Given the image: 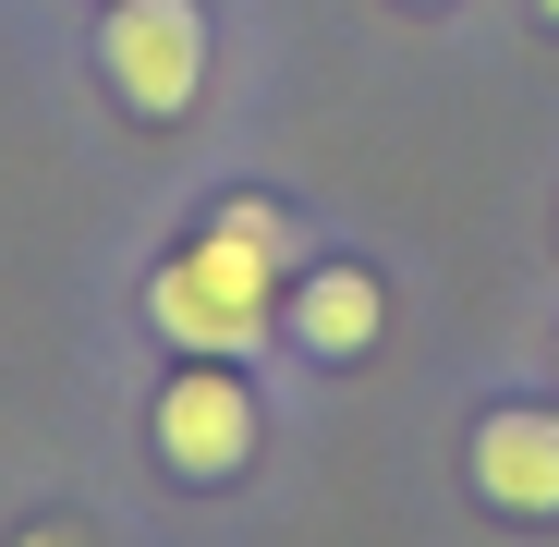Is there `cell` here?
<instances>
[{
	"mask_svg": "<svg viewBox=\"0 0 559 547\" xmlns=\"http://www.w3.org/2000/svg\"><path fill=\"white\" fill-rule=\"evenodd\" d=\"M535 25H547V37H559V0H535Z\"/></svg>",
	"mask_w": 559,
	"mask_h": 547,
	"instance_id": "7",
	"label": "cell"
},
{
	"mask_svg": "<svg viewBox=\"0 0 559 547\" xmlns=\"http://www.w3.org/2000/svg\"><path fill=\"white\" fill-rule=\"evenodd\" d=\"M280 281H293V207L255 195V182H231L219 219L182 243V255L146 267V329L170 353H231L243 365L280 329Z\"/></svg>",
	"mask_w": 559,
	"mask_h": 547,
	"instance_id": "1",
	"label": "cell"
},
{
	"mask_svg": "<svg viewBox=\"0 0 559 547\" xmlns=\"http://www.w3.org/2000/svg\"><path fill=\"white\" fill-rule=\"evenodd\" d=\"M146 450H158V475H182V487H231L255 463V378L231 353H182L158 378V402H146Z\"/></svg>",
	"mask_w": 559,
	"mask_h": 547,
	"instance_id": "3",
	"label": "cell"
},
{
	"mask_svg": "<svg viewBox=\"0 0 559 547\" xmlns=\"http://www.w3.org/2000/svg\"><path fill=\"white\" fill-rule=\"evenodd\" d=\"M98 85L134 110V122H195L207 73H219V25L207 0H98Z\"/></svg>",
	"mask_w": 559,
	"mask_h": 547,
	"instance_id": "2",
	"label": "cell"
},
{
	"mask_svg": "<svg viewBox=\"0 0 559 547\" xmlns=\"http://www.w3.org/2000/svg\"><path fill=\"white\" fill-rule=\"evenodd\" d=\"M462 475L499 523H559V402H487L462 438Z\"/></svg>",
	"mask_w": 559,
	"mask_h": 547,
	"instance_id": "4",
	"label": "cell"
},
{
	"mask_svg": "<svg viewBox=\"0 0 559 547\" xmlns=\"http://www.w3.org/2000/svg\"><path fill=\"white\" fill-rule=\"evenodd\" d=\"M13 547H85V535H73V523H25Z\"/></svg>",
	"mask_w": 559,
	"mask_h": 547,
	"instance_id": "6",
	"label": "cell"
},
{
	"mask_svg": "<svg viewBox=\"0 0 559 547\" xmlns=\"http://www.w3.org/2000/svg\"><path fill=\"white\" fill-rule=\"evenodd\" d=\"M390 329V281L365 255H317L305 281H280V341L317 353V365H353V353H378Z\"/></svg>",
	"mask_w": 559,
	"mask_h": 547,
	"instance_id": "5",
	"label": "cell"
},
{
	"mask_svg": "<svg viewBox=\"0 0 559 547\" xmlns=\"http://www.w3.org/2000/svg\"><path fill=\"white\" fill-rule=\"evenodd\" d=\"M414 13H438V0H414Z\"/></svg>",
	"mask_w": 559,
	"mask_h": 547,
	"instance_id": "8",
	"label": "cell"
}]
</instances>
